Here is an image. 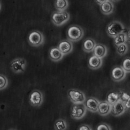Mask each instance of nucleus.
<instances>
[{
    "label": "nucleus",
    "instance_id": "obj_25",
    "mask_svg": "<svg viewBox=\"0 0 130 130\" xmlns=\"http://www.w3.org/2000/svg\"><path fill=\"white\" fill-rule=\"evenodd\" d=\"M118 94H119V99L121 101H123L124 103L129 102L130 97L128 93H127L126 92L120 91L119 93H118Z\"/></svg>",
    "mask_w": 130,
    "mask_h": 130
},
{
    "label": "nucleus",
    "instance_id": "obj_31",
    "mask_svg": "<svg viewBox=\"0 0 130 130\" xmlns=\"http://www.w3.org/2000/svg\"><path fill=\"white\" fill-rule=\"evenodd\" d=\"M1 3H0V10H1Z\"/></svg>",
    "mask_w": 130,
    "mask_h": 130
},
{
    "label": "nucleus",
    "instance_id": "obj_27",
    "mask_svg": "<svg viewBox=\"0 0 130 130\" xmlns=\"http://www.w3.org/2000/svg\"><path fill=\"white\" fill-rule=\"evenodd\" d=\"M97 130H102V129H106V130H111V127L109 126L106 124V123H100L96 127Z\"/></svg>",
    "mask_w": 130,
    "mask_h": 130
},
{
    "label": "nucleus",
    "instance_id": "obj_28",
    "mask_svg": "<svg viewBox=\"0 0 130 130\" xmlns=\"http://www.w3.org/2000/svg\"><path fill=\"white\" fill-rule=\"evenodd\" d=\"M79 130H92L93 128L90 126L89 125H86V124H83L80 125V126L78 128Z\"/></svg>",
    "mask_w": 130,
    "mask_h": 130
},
{
    "label": "nucleus",
    "instance_id": "obj_3",
    "mask_svg": "<svg viewBox=\"0 0 130 130\" xmlns=\"http://www.w3.org/2000/svg\"><path fill=\"white\" fill-rule=\"evenodd\" d=\"M70 19V15L66 11H55L52 14V21L55 26H61Z\"/></svg>",
    "mask_w": 130,
    "mask_h": 130
},
{
    "label": "nucleus",
    "instance_id": "obj_24",
    "mask_svg": "<svg viewBox=\"0 0 130 130\" xmlns=\"http://www.w3.org/2000/svg\"><path fill=\"white\" fill-rule=\"evenodd\" d=\"M8 85V80L7 77L2 74H0V91L3 90L7 88Z\"/></svg>",
    "mask_w": 130,
    "mask_h": 130
},
{
    "label": "nucleus",
    "instance_id": "obj_9",
    "mask_svg": "<svg viewBox=\"0 0 130 130\" xmlns=\"http://www.w3.org/2000/svg\"><path fill=\"white\" fill-rule=\"evenodd\" d=\"M126 111V108L124 103L119 99L116 103L112 105L110 113H111L113 116L119 117L123 115Z\"/></svg>",
    "mask_w": 130,
    "mask_h": 130
},
{
    "label": "nucleus",
    "instance_id": "obj_15",
    "mask_svg": "<svg viewBox=\"0 0 130 130\" xmlns=\"http://www.w3.org/2000/svg\"><path fill=\"white\" fill-rule=\"evenodd\" d=\"M103 64V60L95 55H92L89 58L88 62L89 68L93 70L100 68Z\"/></svg>",
    "mask_w": 130,
    "mask_h": 130
},
{
    "label": "nucleus",
    "instance_id": "obj_2",
    "mask_svg": "<svg viewBox=\"0 0 130 130\" xmlns=\"http://www.w3.org/2000/svg\"><path fill=\"white\" fill-rule=\"evenodd\" d=\"M125 30L124 24L118 21H114L108 24L106 28V32L109 37L114 38Z\"/></svg>",
    "mask_w": 130,
    "mask_h": 130
},
{
    "label": "nucleus",
    "instance_id": "obj_16",
    "mask_svg": "<svg viewBox=\"0 0 130 130\" xmlns=\"http://www.w3.org/2000/svg\"><path fill=\"white\" fill-rule=\"evenodd\" d=\"M115 6L113 3L111 1H107L100 5V9L103 14L105 15H108L111 14L113 11Z\"/></svg>",
    "mask_w": 130,
    "mask_h": 130
},
{
    "label": "nucleus",
    "instance_id": "obj_13",
    "mask_svg": "<svg viewBox=\"0 0 130 130\" xmlns=\"http://www.w3.org/2000/svg\"><path fill=\"white\" fill-rule=\"evenodd\" d=\"M84 103L86 109L92 113H96L98 111V107L99 103V101L93 97L88 98L86 99Z\"/></svg>",
    "mask_w": 130,
    "mask_h": 130
},
{
    "label": "nucleus",
    "instance_id": "obj_22",
    "mask_svg": "<svg viewBox=\"0 0 130 130\" xmlns=\"http://www.w3.org/2000/svg\"><path fill=\"white\" fill-rule=\"evenodd\" d=\"M54 128L57 130H65L67 128L66 121L63 119H59L54 123Z\"/></svg>",
    "mask_w": 130,
    "mask_h": 130
},
{
    "label": "nucleus",
    "instance_id": "obj_18",
    "mask_svg": "<svg viewBox=\"0 0 130 130\" xmlns=\"http://www.w3.org/2000/svg\"><path fill=\"white\" fill-rule=\"evenodd\" d=\"M95 41L92 38H87L83 43V50L87 53L92 52L96 45Z\"/></svg>",
    "mask_w": 130,
    "mask_h": 130
},
{
    "label": "nucleus",
    "instance_id": "obj_6",
    "mask_svg": "<svg viewBox=\"0 0 130 130\" xmlns=\"http://www.w3.org/2000/svg\"><path fill=\"white\" fill-rule=\"evenodd\" d=\"M68 96L73 104L84 103L86 99L84 93L79 89H71L68 91Z\"/></svg>",
    "mask_w": 130,
    "mask_h": 130
},
{
    "label": "nucleus",
    "instance_id": "obj_21",
    "mask_svg": "<svg viewBox=\"0 0 130 130\" xmlns=\"http://www.w3.org/2000/svg\"><path fill=\"white\" fill-rule=\"evenodd\" d=\"M118 100H119L118 93L116 92H111L108 94L106 101H107L108 103L112 105L116 103Z\"/></svg>",
    "mask_w": 130,
    "mask_h": 130
},
{
    "label": "nucleus",
    "instance_id": "obj_7",
    "mask_svg": "<svg viewBox=\"0 0 130 130\" xmlns=\"http://www.w3.org/2000/svg\"><path fill=\"white\" fill-rule=\"evenodd\" d=\"M27 66L26 60L23 58H18L11 61L10 67L15 73H22L24 72Z\"/></svg>",
    "mask_w": 130,
    "mask_h": 130
},
{
    "label": "nucleus",
    "instance_id": "obj_14",
    "mask_svg": "<svg viewBox=\"0 0 130 130\" xmlns=\"http://www.w3.org/2000/svg\"><path fill=\"white\" fill-rule=\"evenodd\" d=\"M93 55L103 59L106 56L107 54V48L106 46L101 43L96 44V45L93 51Z\"/></svg>",
    "mask_w": 130,
    "mask_h": 130
},
{
    "label": "nucleus",
    "instance_id": "obj_11",
    "mask_svg": "<svg viewBox=\"0 0 130 130\" xmlns=\"http://www.w3.org/2000/svg\"><path fill=\"white\" fill-rule=\"evenodd\" d=\"M58 48L63 55H64L70 54L72 52L73 45L71 41L63 40L59 42Z\"/></svg>",
    "mask_w": 130,
    "mask_h": 130
},
{
    "label": "nucleus",
    "instance_id": "obj_5",
    "mask_svg": "<svg viewBox=\"0 0 130 130\" xmlns=\"http://www.w3.org/2000/svg\"><path fill=\"white\" fill-rule=\"evenodd\" d=\"M28 41L31 46L39 47L44 43V36L41 32L34 30L28 35Z\"/></svg>",
    "mask_w": 130,
    "mask_h": 130
},
{
    "label": "nucleus",
    "instance_id": "obj_26",
    "mask_svg": "<svg viewBox=\"0 0 130 130\" xmlns=\"http://www.w3.org/2000/svg\"><path fill=\"white\" fill-rule=\"evenodd\" d=\"M121 67L124 69V70L127 73H129L130 71V59L127 57V58L125 59L123 63H122Z\"/></svg>",
    "mask_w": 130,
    "mask_h": 130
},
{
    "label": "nucleus",
    "instance_id": "obj_12",
    "mask_svg": "<svg viewBox=\"0 0 130 130\" xmlns=\"http://www.w3.org/2000/svg\"><path fill=\"white\" fill-rule=\"evenodd\" d=\"M111 108L112 105L108 103L107 101H99L97 112L100 116H106L111 113Z\"/></svg>",
    "mask_w": 130,
    "mask_h": 130
},
{
    "label": "nucleus",
    "instance_id": "obj_29",
    "mask_svg": "<svg viewBox=\"0 0 130 130\" xmlns=\"http://www.w3.org/2000/svg\"><path fill=\"white\" fill-rule=\"evenodd\" d=\"M107 1H108V0H95V2L98 4V5H100L101 4H102L103 3Z\"/></svg>",
    "mask_w": 130,
    "mask_h": 130
},
{
    "label": "nucleus",
    "instance_id": "obj_8",
    "mask_svg": "<svg viewBox=\"0 0 130 130\" xmlns=\"http://www.w3.org/2000/svg\"><path fill=\"white\" fill-rule=\"evenodd\" d=\"M44 96L42 93L38 89L32 91L29 95V103L34 107H39L43 102Z\"/></svg>",
    "mask_w": 130,
    "mask_h": 130
},
{
    "label": "nucleus",
    "instance_id": "obj_19",
    "mask_svg": "<svg viewBox=\"0 0 130 130\" xmlns=\"http://www.w3.org/2000/svg\"><path fill=\"white\" fill-rule=\"evenodd\" d=\"M128 40L127 35L125 32H122L118 34L115 37L113 38V42L116 46L120 45L121 44L126 43Z\"/></svg>",
    "mask_w": 130,
    "mask_h": 130
},
{
    "label": "nucleus",
    "instance_id": "obj_10",
    "mask_svg": "<svg viewBox=\"0 0 130 130\" xmlns=\"http://www.w3.org/2000/svg\"><path fill=\"white\" fill-rule=\"evenodd\" d=\"M126 74L127 73L124 70L121 66H118L114 67L112 70L111 78L115 81L119 82L125 78Z\"/></svg>",
    "mask_w": 130,
    "mask_h": 130
},
{
    "label": "nucleus",
    "instance_id": "obj_17",
    "mask_svg": "<svg viewBox=\"0 0 130 130\" xmlns=\"http://www.w3.org/2000/svg\"><path fill=\"white\" fill-rule=\"evenodd\" d=\"M63 56V54L60 52L58 47L52 48L49 52L50 58L54 62L60 61L62 59Z\"/></svg>",
    "mask_w": 130,
    "mask_h": 130
},
{
    "label": "nucleus",
    "instance_id": "obj_23",
    "mask_svg": "<svg viewBox=\"0 0 130 130\" xmlns=\"http://www.w3.org/2000/svg\"><path fill=\"white\" fill-rule=\"evenodd\" d=\"M116 47V51L118 54L120 56H123L127 53L128 51V46L126 43L121 44Z\"/></svg>",
    "mask_w": 130,
    "mask_h": 130
},
{
    "label": "nucleus",
    "instance_id": "obj_4",
    "mask_svg": "<svg viewBox=\"0 0 130 130\" xmlns=\"http://www.w3.org/2000/svg\"><path fill=\"white\" fill-rule=\"evenodd\" d=\"M86 110L84 103L73 104L71 108V116L74 119H81L86 115Z\"/></svg>",
    "mask_w": 130,
    "mask_h": 130
},
{
    "label": "nucleus",
    "instance_id": "obj_20",
    "mask_svg": "<svg viewBox=\"0 0 130 130\" xmlns=\"http://www.w3.org/2000/svg\"><path fill=\"white\" fill-rule=\"evenodd\" d=\"M69 6L68 0H55V7L59 11H65Z\"/></svg>",
    "mask_w": 130,
    "mask_h": 130
},
{
    "label": "nucleus",
    "instance_id": "obj_30",
    "mask_svg": "<svg viewBox=\"0 0 130 130\" xmlns=\"http://www.w3.org/2000/svg\"><path fill=\"white\" fill-rule=\"evenodd\" d=\"M109 1L112 2L113 3V2H119V1H120V0H109Z\"/></svg>",
    "mask_w": 130,
    "mask_h": 130
},
{
    "label": "nucleus",
    "instance_id": "obj_1",
    "mask_svg": "<svg viewBox=\"0 0 130 130\" xmlns=\"http://www.w3.org/2000/svg\"><path fill=\"white\" fill-rule=\"evenodd\" d=\"M84 30L78 25H72L68 28L67 31L68 40L71 42H77L83 38Z\"/></svg>",
    "mask_w": 130,
    "mask_h": 130
}]
</instances>
